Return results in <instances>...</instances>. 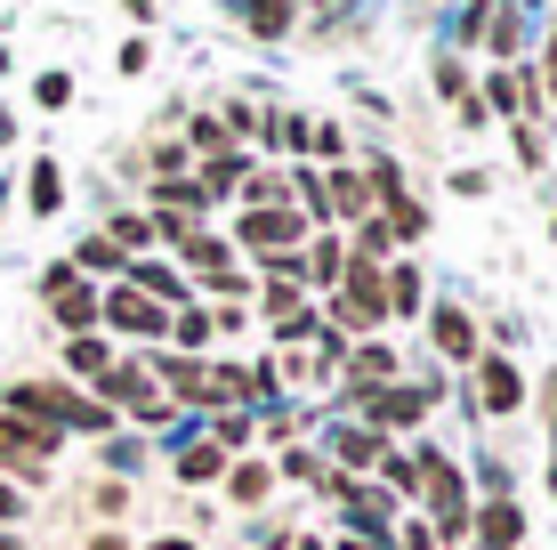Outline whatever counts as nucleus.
<instances>
[{
  "mask_svg": "<svg viewBox=\"0 0 557 550\" xmlns=\"http://www.w3.org/2000/svg\"><path fill=\"white\" fill-rule=\"evenodd\" d=\"M9 413H16V421H41V429H106L113 421L98 396H73V389H49V381H16Z\"/></svg>",
  "mask_w": 557,
  "mask_h": 550,
  "instance_id": "f257e3e1",
  "label": "nucleus"
},
{
  "mask_svg": "<svg viewBox=\"0 0 557 550\" xmlns=\"http://www.w3.org/2000/svg\"><path fill=\"white\" fill-rule=\"evenodd\" d=\"M420 462V486H429V502H436V535L460 542L469 535V494H460V469L445 462V453H412Z\"/></svg>",
  "mask_w": 557,
  "mask_h": 550,
  "instance_id": "f03ea898",
  "label": "nucleus"
},
{
  "mask_svg": "<svg viewBox=\"0 0 557 550\" xmlns=\"http://www.w3.org/2000/svg\"><path fill=\"white\" fill-rule=\"evenodd\" d=\"M98 389H106V413H138V421H162V396H153V381L138 365H106L98 372Z\"/></svg>",
  "mask_w": 557,
  "mask_h": 550,
  "instance_id": "7ed1b4c3",
  "label": "nucleus"
},
{
  "mask_svg": "<svg viewBox=\"0 0 557 550\" xmlns=\"http://www.w3.org/2000/svg\"><path fill=\"white\" fill-rule=\"evenodd\" d=\"M57 453V429L41 421H16V413H0V462H16V469H41Z\"/></svg>",
  "mask_w": 557,
  "mask_h": 550,
  "instance_id": "20e7f679",
  "label": "nucleus"
},
{
  "mask_svg": "<svg viewBox=\"0 0 557 550\" xmlns=\"http://www.w3.org/2000/svg\"><path fill=\"white\" fill-rule=\"evenodd\" d=\"M98 316H106L113 332H138V340H153V332H170V316L153 308L146 292H129V283H122V292H113V300H98Z\"/></svg>",
  "mask_w": 557,
  "mask_h": 550,
  "instance_id": "39448f33",
  "label": "nucleus"
},
{
  "mask_svg": "<svg viewBox=\"0 0 557 550\" xmlns=\"http://www.w3.org/2000/svg\"><path fill=\"white\" fill-rule=\"evenodd\" d=\"M49 308H57V325H65V332H82L89 316H98V292L73 276V259H65V268H49Z\"/></svg>",
  "mask_w": 557,
  "mask_h": 550,
  "instance_id": "423d86ee",
  "label": "nucleus"
},
{
  "mask_svg": "<svg viewBox=\"0 0 557 550\" xmlns=\"http://www.w3.org/2000/svg\"><path fill=\"white\" fill-rule=\"evenodd\" d=\"M243 243H251V252H292V243H299V211H292V203L251 211V219H243Z\"/></svg>",
  "mask_w": 557,
  "mask_h": 550,
  "instance_id": "0eeeda50",
  "label": "nucleus"
},
{
  "mask_svg": "<svg viewBox=\"0 0 557 550\" xmlns=\"http://www.w3.org/2000/svg\"><path fill=\"white\" fill-rule=\"evenodd\" d=\"M469 526H476V542H485V550H517V542H525V510H517V502H485Z\"/></svg>",
  "mask_w": 557,
  "mask_h": 550,
  "instance_id": "6e6552de",
  "label": "nucleus"
},
{
  "mask_svg": "<svg viewBox=\"0 0 557 550\" xmlns=\"http://www.w3.org/2000/svg\"><path fill=\"white\" fill-rule=\"evenodd\" d=\"M363 413H372L380 429H412L420 413H429V396H412V389H363Z\"/></svg>",
  "mask_w": 557,
  "mask_h": 550,
  "instance_id": "1a4fd4ad",
  "label": "nucleus"
},
{
  "mask_svg": "<svg viewBox=\"0 0 557 550\" xmlns=\"http://www.w3.org/2000/svg\"><path fill=\"white\" fill-rule=\"evenodd\" d=\"M476 389H485V413H517L525 405V381H517V365H502V356L476 365Z\"/></svg>",
  "mask_w": 557,
  "mask_h": 550,
  "instance_id": "9d476101",
  "label": "nucleus"
},
{
  "mask_svg": "<svg viewBox=\"0 0 557 550\" xmlns=\"http://www.w3.org/2000/svg\"><path fill=\"white\" fill-rule=\"evenodd\" d=\"M436 349L469 365V356H476V325H469V316H460V308H436Z\"/></svg>",
  "mask_w": 557,
  "mask_h": 550,
  "instance_id": "9b49d317",
  "label": "nucleus"
},
{
  "mask_svg": "<svg viewBox=\"0 0 557 550\" xmlns=\"http://www.w3.org/2000/svg\"><path fill=\"white\" fill-rule=\"evenodd\" d=\"M65 365H73V372H89V381H98V372L113 365V356H106V340H98V332H65Z\"/></svg>",
  "mask_w": 557,
  "mask_h": 550,
  "instance_id": "f8f14e48",
  "label": "nucleus"
},
{
  "mask_svg": "<svg viewBox=\"0 0 557 550\" xmlns=\"http://www.w3.org/2000/svg\"><path fill=\"white\" fill-rule=\"evenodd\" d=\"M25 195H33V211H65V179H57V162H33V179H25Z\"/></svg>",
  "mask_w": 557,
  "mask_h": 550,
  "instance_id": "ddd939ff",
  "label": "nucleus"
},
{
  "mask_svg": "<svg viewBox=\"0 0 557 550\" xmlns=\"http://www.w3.org/2000/svg\"><path fill=\"white\" fill-rule=\"evenodd\" d=\"M219 469H226V453H219V445H186V453H178V478H186V486H210Z\"/></svg>",
  "mask_w": 557,
  "mask_h": 550,
  "instance_id": "4468645a",
  "label": "nucleus"
},
{
  "mask_svg": "<svg viewBox=\"0 0 557 550\" xmlns=\"http://www.w3.org/2000/svg\"><path fill=\"white\" fill-rule=\"evenodd\" d=\"M243 16H251V33H292V0H243Z\"/></svg>",
  "mask_w": 557,
  "mask_h": 550,
  "instance_id": "2eb2a0df",
  "label": "nucleus"
},
{
  "mask_svg": "<svg viewBox=\"0 0 557 550\" xmlns=\"http://www.w3.org/2000/svg\"><path fill=\"white\" fill-rule=\"evenodd\" d=\"M162 381L186 396V405H210V372L202 365H162Z\"/></svg>",
  "mask_w": 557,
  "mask_h": 550,
  "instance_id": "dca6fc26",
  "label": "nucleus"
},
{
  "mask_svg": "<svg viewBox=\"0 0 557 550\" xmlns=\"http://www.w3.org/2000/svg\"><path fill=\"white\" fill-rule=\"evenodd\" d=\"M420 308V276L412 268H388V316H412Z\"/></svg>",
  "mask_w": 557,
  "mask_h": 550,
  "instance_id": "f3484780",
  "label": "nucleus"
},
{
  "mask_svg": "<svg viewBox=\"0 0 557 550\" xmlns=\"http://www.w3.org/2000/svg\"><path fill=\"white\" fill-rule=\"evenodd\" d=\"M493 106H502V113H525V106H533V82H517V73H493Z\"/></svg>",
  "mask_w": 557,
  "mask_h": 550,
  "instance_id": "a211bd4d",
  "label": "nucleus"
},
{
  "mask_svg": "<svg viewBox=\"0 0 557 550\" xmlns=\"http://www.w3.org/2000/svg\"><path fill=\"white\" fill-rule=\"evenodd\" d=\"M380 478H388L396 494H412V486H420V462H412V453H380Z\"/></svg>",
  "mask_w": 557,
  "mask_h": 550,
  "instance_id": "6ab92c4d",
  "label": "nucleus"
},
{
  "mask_svg": "<svg viewBox=\"0 0 557 550\" xmlns=\"http://www.w3.org/2000/svg\"><path fill=\"white\" fill-rule=\"evenodd\" d=\"M82 268H122V243H113V235H89V243H82Z\"/></svg>",
  "mask_w": 557,
  "mask_h": 550,
  "instance_id": "aec40b11",
  "label": "nucleus"
},
{
  "mask_svg": "<svg viewBox=\"0 0 557 550\" xmlns=\"http://www.w3.org/2000/svg\"><path fill=\"white\" fill-rule=\"evenodd\" d=\"M259 494H267V469L243 462V469H235V502H259Z\"/></svg>",
  "mask_w": 557,
  "mask_h": 550,
  "instance_id": "412c9836",
  "label": "nucleus"
},
{
  "mask_svg": "<svg viewBox=\"0 0 557 550\" xmlns=\"http://www.w3.org/2000/svg\"><path fill=\"white\" fill-rule=\"evenodd\" d=\"M339 453H348V462H372V469H380V445L363 438V429H348V438H339Z\"/></svg>",
  "mask_w": 557,
  "mask_h": 550,
  "instance_id": "4be33fe9",
  "label": "nucleus"
},
{
  "mask_svg": "<svg viewBox=\"0 0 557 550\" xmlns=\"http://www.w3.org/2000/svg\"><path fill=\"white\" fill-rule=\"evenodd\" d=\"M202 332H210L202 316H170V340H186V349H202Z\"/></svg>",
  "mask_w": 557,
  "mask_h": 550,
  "instance_id": "5701e85b",
  "label": "nucleus"
},
{
  "mask_svg": "<svg viewBox=\"0 0 557 550\" xmlns=\"http://www.w3.org/2000/svg\"><path fill=\"white\" fill-rule=\"evenodd\" d=\"M16 510H25V502H16V494H9V486H0V526H9V518H16Z\"/></svg>",
  "mask_w": 557,
  "mask_h": 550,
  "instance_id": "b1692460",
  "label": "nucleus"
},
{
  "mask_svg": "<svg viewBox=\"0 0 557 550\" xmlns=\"http://www.w3.org/2000/svg\"><path fill=\"white\" fill-rule=\"evenodd\" d=\"M542 396H549V429H557V372H549V389H542Z\"/></svg>",
  "mask_w": 557,
  "mask_h": 550,
  "instance_id": "393cba45",
  "label": "nucleus"
},
{
  "mask_svg": "<svg viewBox=\"0 0 557 550\" xmlns=\"http://www.w3.org/2000/svg\"><path fill=\"white\" fill-rule=\"evenodd\" d=\"M549 98H557V41H549Z\"/></svg>",
  "mask_w": 557,
  "mask_h": 550,
  "instance_id": "a878e982",
  "label": "nucleus"
},
{
  "mask_svg": "<svg viewBox=\"0 0 557 550\" xmlns=\"http://www.w3.org/2000/svg\"><path fill=\"white\" fill-rule=\"evenodd\" d=\"M405 550H436V542H429V535H405Z\"/></svg>",
  "mask_w": 557,
  "mask_h": 550,
  "instance_id": "bb28decb",
  "label": "nucleus"
},
{
  "mask_svg": "<svg viewBox=\"0 0 557 550\" xmlns=\"http://www.w3.org/2000/svg\"><path fill=\"white\" fill-rule=\"evenodd\" d=\"M98 550H129V542H122V535H98Z\"/></svg>",
  "mask_w": 557,
  "mask_h": 550,
  "instance_id": "cd10ccee",
  "label": "nucleus"
},
{
  "mask_svg": "<svg viewBox=\"0 0 557 550\" xmlns=\"http://www.w3.org/2000/svg\"><path fill=\"white\" fill-rule=\"evenodd\" d=\"M0 550H25V542H16V535H9V526H0Z\"/></svg>",
  "mask_w": 557,
  "mask_h": 550,
  "instance_id": "c85d7f7f",
  "label": "nucleus"
},
{
  "mask_svg": "<svg viewBox=\"0 0 557 550\" xmlns=\"http://www.w3.org/2000/svg\"><path fill=\"white\" fill-rule=\"evenodd\" d=\"M153 550H195V542H153Z\"/></svg>",
  "mask_w": 557,
  "mask_h": 550,
  "instance_id": "c756f323",
  "label": "nucleus"
},
{
  "mask_svg": "<svg viewBox=\"0 0 557 550\" xmlns=\"http://www.w3.org/2000/svg\"><path fill=\"white\" fill-rule=\"evenodd\" d=\"M339 550H380V542H339Z\"/></svg>",
  "mask_w": 557,
  "mask_h": 550,
  "instance_id": "7c9ffc66",
  "label": "nucleus"
},
{
  "mask_svg": "<svg viewBox=\"0 0 557 550\" xmlns=\"http://www.w3.org/2000/svg\"><path fill=\"white\" fill-rule=\"evenodd\" d=\"M0 138H9V113H0Z\"/></svg>",
  "mask_w": 557,
  "mask_h": 550,
  "instance_id": "2f4dec72",
  "label": "nucleus"
},
{
  "mask_svg": "<svg viewBox=\"0 0 557 550\" xmlns=\"http://www.w3.org/2000/svg\"><path fill=\"white\" fill-rule=\"evenodd\" d=\"M549 494H557V469H549Z\"/></svg>",
  "mask_w": 557,
  "mask_h": 550,
  "instance_id": "473e14b6",
  "label": "nucleus"
}]
</instances>
